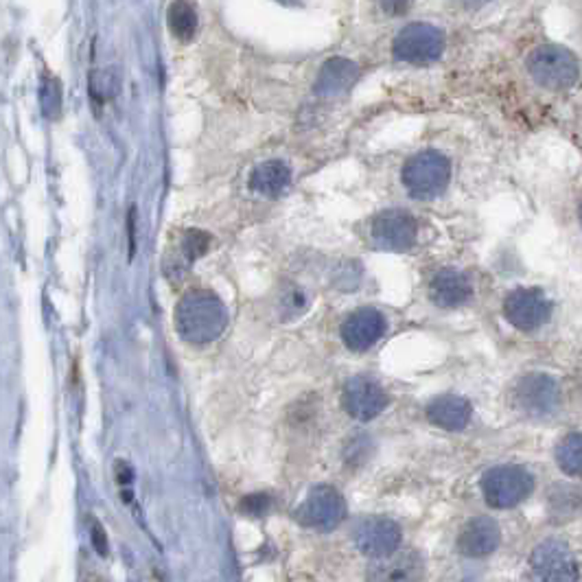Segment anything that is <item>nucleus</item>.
Instances as JSON below:
<instances>
[{
    "instance_id": "nucleus-1",
    "label": "nucleus",
    "mask_w": 582,
    "mask_h": 582,
    "mask_svg": "<svg viewBox=\"0 0 582 582\" xmlns=\"http://www.w3.org/2000/svg\"><path fill=\"white\" fill-rule=\"evenodd\" d=\"M228 311L222 300L204 289L189 291L175 309V329L190 344H208L224 333Z\"/></svg>"
},
{
    "instance_id": "nucleus-2",
    "label": "nucleus",
    "mask_w": 582,
    "mask_h": 582,
    "mask_svg": "<svg viewBox=\"0 0 582 582\" xmlns=\"http://www.w3.org/2000/svg\"><path fill=\"white\" fill-rule=\"evenodd\" d=\"M528 73L539 86L548 90H567L580 77L578 57L559 44H543L528 57Z\"/></svg>"
},
{
    "instance_id": "nucleus-3",
    "label": "nucleus",
    "mask_w": 582,
    "mask_h": 582,
    "mask_svg": "<svg viewBox=\"0 0 582 582\" xmlns=\"http://www.w3.org/2000/svg\"><path fill=\"white\" fill-rule=\"evenodd\" d=\"M451 180V164L440 152H420L403 167V184L416 199H434L446 189Z\"/></svg>"
},
{
    "instance_id": "nucleus-4",
    "label": "nucleus",
    "mask_w": 582,
    "mask_h": 582,
    "mask_svg": "<svg viewBox=\"0 0 582 582\" xmlns=\"http://www.w3.org/2000/svg\"><path fill=\"white\" fill-rule=\"evenodd\" d=\"M532 490H534V478L524 466H495L481 478V493L486 497V504L499 510L519 506L521 501L528 499Z\"/></svg>"
},
{
    "instance_id": "nucleus-5",
    "label": "nucleus",
    "mask_w": 582,
    "mask_h": 582,
    "mask_svg": "<svg viewBox=\"0 0 582 582\" xmlns=\"http://www.w3.org/2000/svg\"><path fill=\"white\" fill-rule=\"evenodd\" d=\"M445 51V33L428 22H411L394 40V55L401 62L425 64L436 62Z\"/></svg>"
},
{
    "instance_id": "nucleus-6",
    "label": "nucleus",
    "mask_w": 582,
    "mask_h": 582,
    "mask_svg": "<svg viewBox=\"0 0 582 582\" xmlns=\"http://www.w3.org/2000/svg\"><path fill=\"white\" fill-rule=\"evenodd\" d=\"M295 516L303 525L313 530H335L346 516L344 497L331 486H318L309 493L304 504L295 510Z\"/></svg>"
},
{
    "instance_id": "nucleus-7",
    "label": "nucleus",
    "mask_w": 582,
    "mask_h": 582,
    "mask_svg": "<svg viewBox=\"0 0 582 582\" xmlns=\"http://www.w3.org/2000/svg\"><path fill=\"white\" fill-rule=\"evenodd\" d=\"M532 569L536 571L541 580H554V582H569L580 580L578 560L571 554L569 545L563 541H545L539 548L532 551L530 556Z\"/></svg>"
},
{
    "instance_id": "nucleus-8",
    "label": "nucleus",
    "mask_w": 582,
    "mask_h": 582,
    "mask_svg": "<svg viewBox=\"0 0 582 582\" xmlns=\"http://www.w3.org/2000/svg\"><path fill=\"white\" fill-rule=\"evenodd\" d=\"M355 545L361 554L370 559L392 554L401 545V528L399 524L388 516H366L353 530Z\"/></svg>"
},
{
    "instance_id": "nucleus-9",
    "label": "nucleus",
    "mask_w": 582,
    "mask_h": 582,
    "mask_svg": "<svg viewBox=\"0 0 582 582\" xmlns=\"http://www.w3.org/2000/svg\"><path fill=\"white\" fill-rule=\"evenodd\" d=\"M516 410L528 416H548L559 408L560 390L548 375H528L515 385Z\"/></svg>"
},
{
    "instance_id": "nucleus-10",
    "label": "nucleus",
    "mask_w": 582,
    "mask_h": 582,
    "mask_svg": "<svg viewBox=\"0 0 582 582\" xmlns=\"http://www.w3.org/2000/svg\"><path fill=\"white\" fill-rule=\"evenodd\" d=\"M370 234L379 248L390 250V252H403L414 245L419 225L405 210H384L375 217L373 225H370Z\"/></svg>"
},
{
    "instance_id": "nucleus-11",
    "label": "nucleus",
    "mask_w": 582,
    "mask_h": 582,
    "mask_svg": "<svg viewBox=\"0 0 582 582\" xmlns=\"http://www.w3.org/2000/svg\"><path fill=\"white\" fill-rule=\"evenodd\" d=\"M506 318L521 331H536L550 320L551 304L545 298L543 291L524 287L515 289L513 294L506 298L504 304Z\"/></svg>"
},
{
    "instance_id": "nucleus-12",
    "label": "nucleus",
    "mask_w": 582,
    "mask_h": 582,
    "mask_svg": "<svg viewBox=\"0 0 582 582\" xmlns=\"http://www.w3.org/2000/svg\"><path fill=\"white\" fill-rule=\"evenodd\" d=\"M342 403L353 419L368 423L388 408V394L375 379L353 377L344 385Z\"/></svg>"
},
{
    "instance_id": "nucleus-13",
    "label": "nucleus",
    "mask_w": 582,
    "mask_h": 582,
    "mask_svg": "<svg viewBox=\"0 0 582 582\" xmlns=\"http://www.w3.org/2000/svg\"><path fill=\"white\" fill-rule=\"evenodd\" d=\"M384 333L385 318L381 315V311L373 307L353 311L342 324V340L353 353H364V350L373 348L384 338Z\"/></svg>"
},
{
    "instance_id": "nucleus-14",
    "label": "nucleus",
    "mask_w": 582,
    "mask_h": 582,
    "mask_svg": "<svg viewBox=\"0 0 582 582\" xmlns=\"http://www.w3.org/2000/svg\"><path fill=\"white\" fill-rule=\"evenodd\" d=\"M425 571V560L419 551H392L388 556L375 559L370 565V580H420Z\"/></svg>"
},
{
    "instance_id": "nucleus-15",
    "label": "nucleus",
    "mask_w": 582,
    "mask_h": 582,
    "mask_svg": "<svg viewBox=\"0 0 582 582\" xmlns=\"http://www.w3.org/2000/svg\"><path fill=\"white\" fill-rule=\"evenodd\" d=\"M499 545V525L490 516H475L466 521L458 536V550L471 559L493 554Z\"/></svg>"
},
{
    "instance_id": "nucleus-16",
    "label": "nucleus",
    "mask_w": 582,
    "mask_h": 582,
    "mask_svg": "<svg viewBox=\"0 0 582 582\" xmlns=\"http://www.w3.org/2000/svg\"><path fill=\"white\" fill-rule=\"evenodd\" d=\"M473 294L469 276L458 272V269H440L429 283V298L438 307H460Z\"/></svg>"
},
{
    "instance_id": "nucleus-17",
    "label": "nucleus",
    "mask_w": 582,
    "mask_h": 582,
    "mask_svg": "<svg viewBox=\"0 0 582 582\" xmlns=\"http://www.w3.org/2000/svg\"><path fill=\"white\" fill-rule=\"evenodd\" d=\"M359 77L357 64L346 57H333L320 68L318 82H315V93L322 97H340L348 93L355 86Z\"/></svg>"
},
{
    "instance_id": "nucleus-18",
    "label": "nucleus",
    "mask_w": 582,
    "mask_h": 582,
    "mask_svg": "<svg viewBox=\"0 0 582 582\" xmlns=\"http://www.w3.org/2000/svg\"><path fill=\"white\" fill-rule=\"evenodd\" d=\"M473 408L463 396L445 394L434 399L428 405V420L436 428H443L449 431H460L469 425Z\"/></svg>"
},
{
    "instance_id": "nucleus-19",
    "label": "nucleus",
    "mask_w": 582,
    "mask_h": 582,
    "mask_svg": "<svg viewBox=\"0 0 582 582\" xmlns=\"http://www.w3.org/2000/svg\"><path fill=\"white\" fill-rule=\"evenodd\" d=\"M291 182V172L285 163L280 160H268L260 163L250 175V187L257 190L263 198H278L285 193V189Z\"/></svg>"
},
{
    "instance_id": "nucleus-20",
    "label": "nucleus",
    "mask_w": 582,
    "mask_h": 582,
    "mask_svg": "<svg viewBox=\"0 0 582 582\" xmlns=\"http://www.w3.org/2000/svg\"><path fill=\"white\" fill-rule=\"evenodd\" d=\"M167 22L175 38L189 42L198 31V12L189 0H173L167 12Z\"/></svg>"
},
{
    "instance_id": "nucleus-21",
    "label": "nucleus",
    "mask_w": 582,
    "mask_h": 582,
    "mask_svg": "<svg viewBox=\"0 0 582 582\" xmlns=\"http://www.w3.org/2000/svg\"><path fill=\"white\" fill-rule=\"evenodd\" d=\"M556 463H559L560 471L571 478H578L582 473V438L578 431L563 438V443L556 449Z\"/></svg>"
},
{
    "instance_id": "nucleus-22",
    "label": "nucleus",
    "mask_w": 582,
    "mask_h": 582,
    "mask_svg": "<svg viewBox=\"0 0 582 582\" xmlns=\"http://www.w3.org/2000/svg\"><path fill=\"white\" fill-rule=\"evenodd\" d=\"M90 94H93L94 101H108V99L117 97L120 88V77L114 68H101L93 70L88 79Z\"/></svg>"
},
{
    "instance_id": "nucleus-23",
    "label": "nucleus",
    "mask_w": 582,
    "mask_h": 582,
    "mask_svg": "<svg viewBox=\"0 0 582 582\" xmlns=\"http://www.w3.org/2000/svg\"><path fill=\"white\" fill-rule=\"evenodd\" d=\"M40 105H42L44 117L51 120L62 112V86L51 75L42 77V84H40Z\"/></svg>"
},
{
    "instance_id": "nucleus-24",
    "label": "nucleus",
    "mask_w": 582,
    "mask_h": 582,
    "mask_svg": "<svg viewBox=\"0 0 582 582\" xmlns=\"http://www.w3.org/2000/svg\"><path fill=\"white\" fill-rule=\"evenodd\" d=\"M307 303H309L307 294H304L303 289H298L295 285H287V287L280 291L278 309L285 320H291V318H298V315H303L304 311H307L309 307Z\"/></svg>"
},
{
    "instance_id": "nucleus-25",
    "label": "nucleus",
    "mask_w": 582,
    "mask_h": 582,
    "mask_svg": "<svg viewBox=\"0 0 582 582\" xmlns=\"http://www.w3.org/2000/svg\"><path fill=\"white\" fill-rule=\"evenodd\" d=\"M210 237L206 233H199V230H189L182 239V254L187 260H195L198 257L208 250Z\"/></svg>"
},
{
    "instance_id": "nucleus-26",
    "label": "nucleus",
    "mask_w": 582,
    "mask_h": 582,
    "mask_svg": "<svg viewBox=\"0 0 582 582\" xmlns=\"http://www.w3.org/2000/svg\"><path fill=\"white\" fill-rule=\"evenodd\" d=\"M239 508H241V513L248 515V516H263L269 508H272V497H269L268 493L248 495V497H243V501H241Z\"/></svg>"
},
{
    "instance_id": "nucleus-27",
    "label": "nucleus",
    "mask_w": 582,
    "mask_h": 582,
    "mask_svg": "<svg viewBox=\"0 0 582 582\" xmlns=\"http://www.w3.org/2000/svg\"><path fill=\"white\" fill-rule=\"evenodd\" d=\"M90 539H93V548L97 550L99 556H108V536H105L103 525L97 519L90 521Z\"/></svg>"
},
{
    "instance_id": "nucleus-28",
    "label": "nucleus",
    "mask_w": 582,
    "mask_h": 582,
    "mask_svg": "<svg viewBox=\"0 0 582 582\" xmlns=\"http://www.w3.org/2000/svg\"><path fill=\"white\" fill-rule=\"evenodd\" d=\"M379 3L385 13H390V16H401V13L408 12L411 0H379Z\"/></svg>"
},
{
    "instance_id": "nucleus-29",
    "label": "nucleus",
    "mask_w": 582,
    "mask_h": 582,
    "mask_svg": "<svg viewBox=\"0 0 582 582\" xmlns=\"http://www.w3.org/2000/svg\"><path fill=\"white\" fill-rule=\"evenodd\" d=\"M128 237H129V259H134L137 252V208L128 213Z\"/></svg>"
},
{
    "instance_id": "nucleus-30",
    "label": "nucleus",
    "mask_w": 582,
    "mask_h": 582,
    "mask_svg": "<svg viewBox=\"0 0 582 582\" xmlns=\"http://www.w3.org/2000/svg\"><path fill=\"white\" fill-rule=\"evenodd\" d=\"M132 478H134L132 466H129L128 463H123V460H119V464H117V480L120 481V484H132Z\"/></svg>"
},
{
    "instance_id": "nucleus-31",
    "label": "nucleus",
    "mask_w": 582,
    "mask_h": 582,
    "mask_svg": "<svg viewBox=\"0 0 582 582\" xmlns=\"http://www.w3.org/2000/svg\"><path fill=\"white\" fill-rule=\"evenodd\" d=\"M458 3H460V4H464V7L475 9V7H481V4L490 3V0H458Z\"/></svg>"
},
{
    "instance_id": "nucleus-32",
    "label": "nucleus",
    "mask_w": 582,
    "mask_h": 582,
    "mask_svg": "<svg viewBox=\"0 0 582 582\" xmlns=\"http://www.w3.org/2000/svg\"><path fill=\"white\" fill-rule=\"evenodd\" d=\"M280 3H285V4H287V3H295V0H280Z\"/></svg>"
}]
</instances>
